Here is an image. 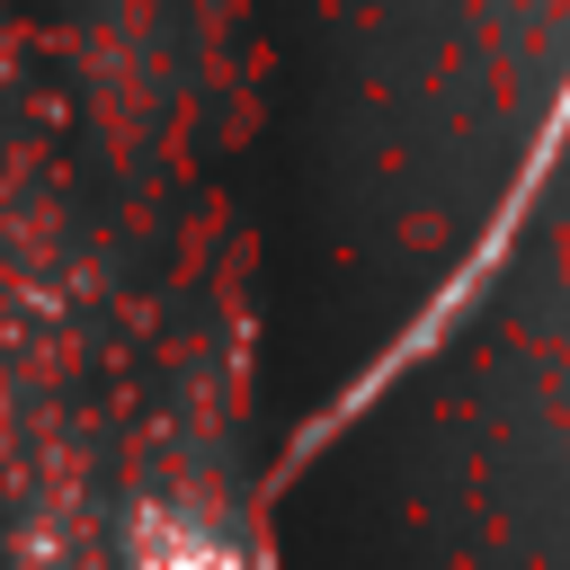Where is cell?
Listing matches in <instances>:
<instances>
[{"instance_id": "cell-1", "label": "cell", "mask_w": 570, "mask_h": 570, "mask_svg": "<svg viewBox=\"0 0 570 570\" xmlns=\"http://www.w3.org/2000/svg\"><path fill=\"white\" fill-rule=\"evenodd\" d=\"M125 570H249V561H240V543H232L205 508H187V499H142L134 525H125Z\"/></svg>"}]
</instances>
